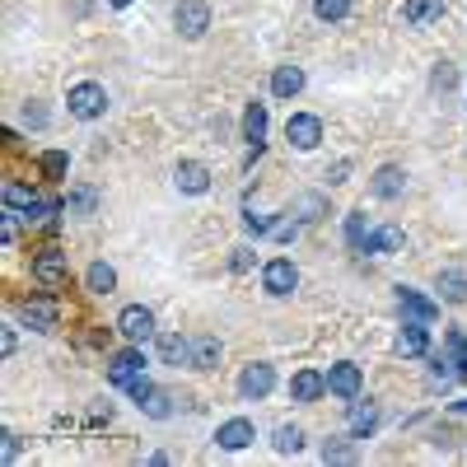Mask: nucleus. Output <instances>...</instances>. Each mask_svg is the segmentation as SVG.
Listing matches in <instances>:
<instances>
[{"instance_id":"obj_45","label":"nucleus","mask_w":467,"mask_h":467,"mask_svg":"<svg viewBox=\"0 0 467 467\" xmlns=\"http://www.w3.org/2000/svg\"><path fill=\"white\" fill-rule=\"evenodd\" d=\"M24 117H28V127H47V112L43 108H24Z\"/></svg>"},{"instance_id":"obj_14","label":"nucleus","mask_w":467,"mask_h":467,"mask_svg":"<svg viewBox=\"0 0 467 467\" xmlns=\"http://www.w3.org/2000/svg\"><path fill=\"white\" fill-rule=\"evenodd\" d=\"M425 350H431V332H425V323H420V318L402 323V332H398V356H402V360H420Z\"/></svg>"},{"instance_id":"obj_2","label":"nucleus","mask_w":467,"mask_h":467,"mask_svg":"<svg viewBox=\"0 0 467 467\" xmlns=\"http://www.w3.org/2000/svg\"><path fill=\"white\" fill-rule=\"evenodd\" d=\"M19 323H24L28 332H57V323H61V304H57L52 295L24 299V308H19Z\"/></svg>"},{"instance_id":"obj_20","label":"nucleus","mask_w":467,"mask_h":467,"mask_svg":"<svg viewBox=\"0 0 467 467\" xmlns=\"http://www.w3.org/2000/svg\"><path fill=\"white\" fill-rule=\"evenodd\" d=\"M435 290H440V299H444V304H467V276H462L458 266L440 271V281H435Z\"/></svg>"},{"instance_id":"obj_4","label":"nucleus","mask_w":467,"mask_h":467,"mask_svg":"<svg viewBox=\"0 0 467 467\" xmlns=\"http://www.w3.org/2000/svg\"><path fill=\"white\" fill-rule=\"evenodd\" d=\"M295 285H299V271H295L290 257H276V262H266V266H262V290H266L271 299L295 295Z\"/></svg>"},{"instance_id":"obj_21","label":"nucleus","mask_w":467,"mask_h":467,"mask_svg":"<svg viewBox=\"0 0 467 467\" xmlns=\"http://www.w3.org/2000/svg\"><path fill=\"white\" fill-rule=\"evenodd\" d=\"M304 89V70L299 66H276V75H271V94L276 99H295Z\"/></svg>"},{"instance_id":"obj_7","label":"nucleus","mask_w":467,"mask_h":467,"mask_svg":"<svg viewBox=\"0 0 467 467\" xmlns=\"http://www.w3.org/2000/svg\"><path fill=\"white\" fill-rule=\"evenodd\" d=\"M33 276H37V285H66V276H70L66 253L61 248H43L33 257Z\"/></svg>"},{"instance_id":"obj_27","label":"nucleus","mask_w":467,"mask_h":467,"mask_svg":"<svg viewBox=\"0 0 467 467\" xmlns=\"http://www.w3.org/2000/svg\"><path fill=\"white\" fill-rule=\"evenodd\" d=\"M66 211L80 215V220H89V215L99 211V192H94V187H75L70 197H66Z\"/></svg>"},{"instance_id":"obj_31","label":"nucleus","mask_w":467,"mask_h":467,"mask_svg":"<svg viewBox=\"0 0 467 467\" xmlns=\"http://www.w3.org/2000/svg\"><path fill=\"white\" fill-rule=\"evenodd\" d=\"M37 169H43L47 178H66L70 154H66V150H47V154H37Z\"/></svg>"},{"instance_id":"obj_10","label":"nucleus","mask_w":467,"mask_h":467,"mask_svg":"<svg viewBox=\"0 0 467 467\" xmlns=\"http://www.w3.org/2000/svg\"><path fill=\"white\" fill-rule=\"evenodd\" d=\"M271 388H276V369H271V365H248L244 374H239V393L248 398V402H262L266 393H271Z\"/></svg>"},{"instance_id":"obj_13","label":"nucleus","mask_w":467,"mask_h":467,"mask_svg":"<svg viewBox=\"0 0 467 467\" xmlns=\"http://www.w3.org/2000/svg\"><path fill=\"white\" fill-rule=\"evenodd\" d=\"M173 182H178V192H187V197H202V192H211V169L197 164V160H182L173 169Z\"/></svg>"},{"instance_id":"obj_23","label":"nucleus","mask_w":467,"mask_h":467,"mask_svg":"<svg viewBox=\"0 0 467 467\" xmlns=\"http://www.w3.org/2000/svg\"><path fill=\"white\" fill-rule=\"evenodd\" d=\"M244 140L248 145H262L266 140V103H257V99L244 108Z\"/></svg>"},{"instance_id":"obj_33","label":"nucleus","mask_w":467,"mask_h":467,"mask_svg":"<svg viewBox=\"0 0 467 467\" xmlns=\"http://www.w3.org/2000/svg\"><path fill=\"white\" fill-rule=\"evenodd\" d=\"M453 85H458V70H453L449 61H435V70H431V89H435V94H449Z\"/></svg>"},{"instance_id":"obj_28","label":"nucleus","mask_w":467,"mask_h":467,"mask_svg":"<svg viewBox=\"0 0 467 467\" xmlns=\"http://www.w3.org/2000/svg\"><path fill=\"white\" fill-rule=\"evenodd\" d=\"M33 206H37V192H33V187H24V182H5V211L28 215Z\"/></svg>"},{"instance_id":"obj_29","label":"nucleus","mask_w":467,"mask_h":467,"mask_svg":"<svg viewBox=\"0 0 467 467\" xmlns=\"http://www.w3.org/2000/svg\"><path fill=\"white\" fill-rule=\"evenodd\" d=\"M271 444H276V453H299L304 449V431H299V425H276Z\"/></svg>"},{"instance_id":"obj_11","label":"nucleus","mask_w":467,"mask_h":467,"mask_svg":"<svg viewBox=\"0 0 467 467\" xmlns=\"http://www.w3.org/2000/svg\"><path fill=\"white\" fill-rule=\"evenodd\" d=\"M402 187H407V173H402L398 164H383V169L369 178V197H374V202H398Z\"/></svg>"},{"instance_id":"obj_22","label":"nucleus","mask_w":467,"mask_h":467,"mask_svg":"<svg viewBox=\"0 0 467 467\" xmlns=\"http://www.w3.org/2000/svg\"><path fill=\"white\" fill-rule=\"evenodd\" d=\"M327 215V197L323 192H304V197H295V220L299 224H318Z\"/></svg>"},{"instance_id":"obj_44","label":"nucleus","mask_w":467,"mask_h":467,"mask_svg":"<svg viewBox=\"0 0 467 467\" xmlns=\"http://www.w3.org/2000/svg\"><path fill=\"white\" fill-rule=\"evenodd\" d=\"M108 420H112V407H108V402L89 411V425H108Z\"/></svg>"},{"instance_id":"obj_35","label":"nucleus","mask_w":467,"mask_h":467,"mask_svg":"<svg viewBox=\"0 0 467 467\" xmlns=\"http://www.w3.org/2000/svg\"><path fill=\"white\" fill-rule=\"evenodd\" d=\"M365 239H369L365 215H360V211H356V215H346V244H350V248H365Z\"/></svg>"},{"instance_id":"obj_40","label":"nucleus","mask_w":467,"mask_h":467,"mask_svg":"<svg viewBox=\"0 0 467 467\" xmlns=\"http://www.w3.org/2000/svg\"><path fill=\"white\" fill-rule=\"evenodd\" d=\"M271 224H276V220H271V215H253V211L244 215V229L253 234V239H257V234H271Z\"/></svg>"},{"instance_id":"obj_16","label":"nucleus","mask_w":467,"mask_h":467,"mask_svg":"<svg viewBox=\"0 0 467 467\" xmlns=\"http://www.w3.org/2000/svg\"><path fill=\"white\" fill-rule=\"evenodd\" d=\"M323 393H327V374H318V369H299L290 379V398L295 402H318Z\"/></svg>"},{"instance_id":"obj_43","label":"nucleus","mask_w":467,"mask_h":467,"mask_svg":"<svg viewBox=\"0 0 467 467\" xmlns=\"http://www.w3.org/2000/svg\"><path fill=\"white\" fill-rule=\"evenodd\" d=\"M346 178H350V160H337L332 173H327V182H346Z\"/></svg>"},{"instance_id":"obj_18","label":"nucleus","mask_w":467,"mask_h":467,"mask_svg":"<svg viewBox=\"0 0 467 467\" xmlns=\"http://www.w3.org/2000/svg\"><path fill=\"white\" fill-rule=\"evenodd\" d=\"M220 356H224V346H220L215 337H192V369L211 374V369L220 365Z\"/></svg>"},{"instance_id":"obj_34","label":"nucleus","mask_w":467,"mask_h":467,"mask_svg":"<svg viewBox=\"0 0 467 467\" xmlns=\"http://www.w3.org/2000/svg\"><path fill=\"white\" fill-rule=\"evenodd\" d=\"M350 440H356V435H350ZM350 440H327L323 444V462H350V458H356V444H350Z\"/></svg>"},{"instance_id":"obj_39","label":"nucleus","mask_w":467,"mask_h":467,"mask_svg":"<svg viewBox=\"0 0 467 467\" xmlns=\"http://www.w3.org/2000/svg\"><path fill=\"white\" fill-rule=\"evenodd\" d=\"M295 234H299V220H276L271 224V239L276 244H295Z\"/></svg>"},{"instance_id":"obj_41","label":"nucleus","mask_w":467,"mask_h":467,"mask_svg":"<svg viewBox=\"0 0 467 467\" xmlns=\"http://www.w3.org/2000/svg\"><path fill=\"white\" fill-rule=\"evenodd\" d=\"M127 393H131V402H136V407H140V402H145V398H150V393H154V383H150V379H145V374H140V379H131V383H127Z\"/></svg>"},{"instance_id":"obj_46","label":"nucleus","mask_w":467,"mask_h":467,"mask_svg":"<svg viewBox=\"0 0 467 467\" xmlns=\"http://www.w3.org/2000/svg\"><path fill=\"white\" fill-rule=\"evenodd\" d=\"M5 458H10V462L19 458V435H15V431H5Z\"/></svg>"},{"instance_id":"obj_42","label":"nucleus","mask_w":467,"mask_h":467,"mask_svg":"<svg viewBox=\"0 0 467 467\" xmlns=\"http://www.w3.org/2000/svg\"><path fill=\"white\" fill-rule=\"evenodd\" d=\"M248 266H253V248H234V257H229V271H239V276H244Z\"/></svg>"},{"instance_id":"obj_32","label":"nucleus","mask_w":467,"mask_h":467,"mask_svg":"<svg viewBox=\"0 0 467 467\" xmlns=\"http://www.w3.org/2000/svg\"><path fill=\"white\" fill-rule=\"evenodd\" d=\"M314 15H318L323 24H341V19L350 15V0H314Z\"/></svg>"},{"instance_id":"obj_37","label":"nucleus","mask_w":467,"mask_h":467,"mask_svg":"<svg viewBox=\"0 0 467 467\" xmlns=\"http://www.w3.org/2000/svg\"><path fill=\"white\" fill-rule=\"evenodd\" d=\"M449 360H453L458 379H467V341H462L458 332H449Z\"/></svg>"},{"instance_id":"obj_47","label":"nucleus","mask_w":467,"mask_h":467,"mask_svg":"<svg viewBox=\"0 0 467 467\" xmlns=\"http://www.w3.org/2000/svg\"><path fill=\"white\" fill-rule=\"evenodd\" d=\"M15 346H19V337L5 327V337H0V350H5V356H15Z\"/></svg>"},{"instance_id":"obj_24","label":"nucleus","mask_w":467,"mask_h":467,"mask_svg":"<svg viewBox=\"0 0 467 467\" xmlns=\"http://www.w3.org/2000/svg\"><path fill=\"white\" fill-rule=\"evenodd\" d=\"M160 360L164 365H192V341L187 337H160Z\"/></svg>"},{"instance_id":"obj_49","label":"nucleus","mask_w":467,"mask_h":467,"mask_svg":"<svg viewBox=\"0 0 467 467\" xmlns=\"http://www.w3.org/2000/svg\"><path fill=\"white\" fill-rule=\"evenodd\" d=\"M453 411H462V416H467V402H458V407H453Z\"/></svg>"},{"instance_id":"obj_12","label":"nucleus","mask_w":467,"mask_h":467,"mask_svg":"<svg viewBox=\"0 0 467 467\" xmlns=\"http://www.w3.org/2000/svg\"><path fill=\"white\" fill-rule=\"evenodd\" d=\"M253 440H257V431H253V420H248V416H234V420H224L220 431H215V444H220V449H229V453L248 449Z\"/></svg>"},{"instance_id":"obj_15","label":"nucleus","mask_w":467,"mask_h":467,"mask_svg":"<svg viewBox=\"0 0 467 467\" xmlns=\"http://www.w3.org/2000/svg\"><path fill=\"white\" fill-rule=\"evenodd\" d=\"M398 308H402L407 318H420V323H431V318L440 314V304H435L431 295L411 290V285H398Z\"/></svg>"},{"instance_id":"obj_3","label":"nucleus","mask_w":467,"mask_h":467,"mask_svg":"<svg viewBox=\"0 0 467 467\" xmlns=\"http://www.w3.org/2000/svg\"><path fill=\"white\" fill-rule=\"evenodd\" d=\"M173 28H178L182 37H192V43H197V37L211 28V5H206V0H178Z\"/></svg>"},{"instance_id":"obj_9","label":"nucleus","mask_w":467,"mask_h":467,"mask_svg":"<svg viewBox=\"0 0 467 467\" xmlns=\"http://www.w3.org/2000/svg\"><path fill=\"white\" fill-rule=\"evenodd\" d=\"M140 374H145V350L140 346H127L122 356H112V365H108V383H117V388H127Z\"/></svg>"},{"instance_id":"obj_5","label":"nucleus","mask_w":467,"mask_h":467,"mask_svg":"<svg viewBox=\"0 0 467 467\" xmlns=\"http://www.w3.org/2000/svg\"><path fill=\"white\" fill-rule=\"evenodd\" d=\"M117 332H122L131 346H145L154 337V314H150L145 304H127L122 314H117Z\"/></svg>"},{"instance_id":"obj_36","label":"nucleus","mask_w":467,"mask_h":467,"mask_svg":"<svg viewBox=\"0 0 467 467\" xmlns=\"http://www.w3.org/2000/svg\"><path fill=\"white\" fill-rule=\"evenodd\" d=\"M453 360H444V356H435L431 360V388H449L453 379H458V369H449Z\"/></svg>"},{"instance_id":"obj_26","label":"nucleus","mask_w":467,"mask_h":467,"mask_svg":"<svg viewBox=\"0 0 467 467\" xmlns=\"http://www.w3.org/2000/svg\"><path fill=\"white\" fill-rule=\"evenodd\" d=\"M85 285H89V295H112V290H117V271H112L108 262H94V266L85 271Z\"/></svg>"},{"instance_id":"obj_17","label":"nucleus","mask_w":467,"mask_h":467,"mask_svg":"<svg viewBox=\"0 0 467 467\" xmlns=\"http://www.w3.org/2000/svg\"><path fill=\"white\" fill-rule=\"evenodd\" d=\"M444 15V0H402V24L411 28H425Z\"/></svg>"},{"instance_id":"obj_1","label":"nucleus","mask_w":467,"mask_h":467,"mask_svg":"<svg viewBox=\"0 0 467 467\" xmlns=\"http://www.w3.org/2000/svg\"><path fill=\"white\" fill-rule=\"evenodd\" d=\"M66 112H70V117H80V122H99V117L108 112V89L94 85V80L70 85V94H66Z\"/></svg>"},{"instance_id":"obj_25","label":"nucleus","mask_w":467,"mask_h":467,"mask_svg":"<svg viewBox=\"0 0 467 467\" xmlns=\"http://www.w3.org/2000/svg\"><path fill=\"white\" fill-rule=\"evenodd\" d=\"M374 425H379V407L374 402H356V407H350V435H356V440H369L374 435Z\"/></svg>"},{"instance_id":"obj_38","label":"nucleus","mask_w":467,"mask_h":467,"mask_svg":"<svg viewBox=\"0 0 467 467\" xmlns=\"http://www.w3.org/2000/svg\"><path fill=\"white\" fill-rule=\"evenodd\" d=\"M0 239H5V248H15V239H19V211H5V220H0Z\"/></svg>"},{"instance_id":"obj_19","label":"nucleus","mask_w":467,"mask_h":467,"mask_svg":"<svg viewBox=\"0 0 467 467\" xmlns=\"http://www.w3.org/2000/svg\"><path fill=\"white\" fill-rule=\"evenodd\" d=\"M402 244H407V234L398 224H383V229H374L369 239H365L360 253H402Z\"/></svg>"},{"instance_id":"obj_30","label":"nucleus","mask_w":467,"mask_h":467,"mask_svg":"<svg viewBox=\"0 0 467 467\" xmlns=\"http://www.w3.org/2000/svg\"><path fill=\"white\" fill-rule=\"evenodd\" d=\"M140 411H145V416H154V420H169V416H173V398L164 393V388H154V393L140 402Z\"/></svg>"},{"instance_id":"obj_8","label":"nucleus","mask_w":467,"mask_h":467,"mask_svg":"<svg viewBox=\"0 0 467 467\" xmlns=\"http://www.w3.org/2000/svg\"><path fill=\"white\" fill-rule=\"evenodd\" d=\"M285 140L295 145V150H318V140H323V122L314 112H295L290 122H285Z\"/></svg>"},{"instance_id":"obj_6","label":"nucleus","mask_w":467,"mask_h":467,"mask_svg":"<svg viewBox=\"0 0 467 467\" xmlns=\"http://www.w3.org/2000/svg\"><path fill=\"white\" fill-rule=\"evenodd\" d=\"M360 388H365V374H360V365L341 360V365H332V369H327V393H332V398L356 402V398H360Z\"/></svg>"},{"instance_id":"obj_48","label":"nucleus","mask_w":467,"mask_h":467,"mask_svg":"<svg viewBox=\"0 0 467 467\" xmlns=\"http://www.w3.org/2000/svg\"><path fill=\"white\" fill-rule=\"evenodd\" d=\"M108 5H117V10H127V5H131V0H108Z\"/></svg>"}]
</instances>
